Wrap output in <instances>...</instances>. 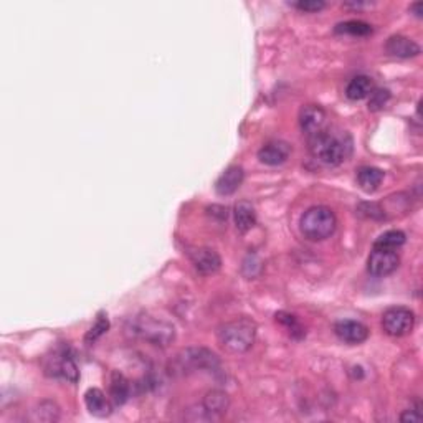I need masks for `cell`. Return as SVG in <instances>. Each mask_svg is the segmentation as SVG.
I'll return each instance as SVG.
<instances>
[{
  "instance_id": "1",
  "label": "cell",
  "mask_w": 423,
  "mask_h": 423,
  "mask_svg": "<svg viewBox=\"0 0 423 423\" xmlns=\"http://www.w3.org/2000/svg\"><path fill=\"white\" fill-rule=\"evenodd\" d=\"M309 151L319 163L334 167V165L342 164L351 156L352 141L349 134L344 131L334 132L331 130H321L311 134Z\"/></svg>"
},
{
  "instance_id": "2",
  "label": "cell",
  "mask_w": 423,
  "mask_h": 423,
  "mask_svg": "<svg viewBox=\"0 0 423 423\" xmlns=\"http://www.w3.org/2000/svg\"><path fill=\"white\" fill-rule=\"evenodd\" d=\"M256 338V324L248 318H238L225 322L218 329V341L228 352L242 354L253 346Z\"/></svg>"
},
{
  "instance_id": "3",
  "label": "cell",
  "mask_w": 423,
  "mask_h": 423,
  "mask_svg": "<svg viewBox=\"0 0 423 423\" xmlns=\"http://www.w3.org/2000/svg\"><path fill=\"white\" fill-rule=\"evenodd\" d=\"M338 227L334 212L329 207L314 205L301 215L300 228L305 238L311 242H322L334 234Z\"/></svg>"
},
{
  "instance_id": "4",
  "label": "cell",
  "mask_w": 423,
  "mask_h": 423,
  "mask_svg": "<svg viewBox=\"0 0 423 423\" xmlns=\"http://www.w3.org/2000/svg\"><path fill=\"white\" fill-rule=\"evenodd\" d=\"M130 329L132 336L159 347H167L176 339V327L171 322L152 318L149 314L136 316L131 321Z\"/></svg>"
},
{
  "instance_id": "5",
  "label": "cell",
  "mask_w": 423,
  "mask_h": 423,
  "mask_svg": "<svg viewBox=\"0 0 423 423\" xmlns=\"http://www.w3.org/2000/svg\"><path fill=\"white\" fill-rule=\"evenodd\" d=\"M176 367L182 372L194 371H217L220 360L217 354L205 349V347H190L177 354Z\"/></svg>"
},
{
  "instance_id": "6",
  "label": "cell",
  "mask_w": 423,
  "mask_h": 423,
  "mask_svg": "<svg viewBox=\"0 0 423 423\" xmlns=\"http://www.w3.org/2000/svg\"><path fill=\"white\" fill-rule=\"evenodd\" d=\"M45 372L52 377H61L70 382H76L78 367L68 347H58L56 351H53V354L47 358V362H45Z\"/></svg>"
},
{
  "instance_id": "7",
  "label": "cell",
  "mask_w": 423,
  "mask_h": 423,
  "mask_svg": "<svg viewBox=\"0 0 423 423\" xmlns=\"http://www.w3.org/2000/svg\"><path fill=\"white\" fill-rule=\"evenodd\" d=\"M413 324H415V316L407 308L397 306V308H391L384 313L382 327L385 333L392 336V338L407 336L413 329Z\"/></svg>"
},
{
  "instance_id": "8",
  "label": "cell",
  "mask_w": 423,
  "mask_h": 423,
  "mask_svg": "<svg viewBox=\"0 0 423 423\" xmlns=\"http://www.w3.org/2000/svg\"><path fill=\"white\" fill-rule=\"evenodd\" d=\"M400 258L395 251H389V250H375L371 253L367 260V269L371 275L374 276H389L399 268Z\"/></svg>"
},
{
  "instance_id": "9",
  "label": "cell",
  "mask_w": 423,
  "mask_h": 423,
  "mask_svg": "<svg viewBox=\"0 0 423 423\" xmlns=\"http://www.w3.org/2000/svg\"><path fill=\"white\" fill-rule=\"evenodd\" d=\"M334 333L342 342L360 344L369 338V327L359 321L342 319L334 324Z\"/></svg>"
},
{
  "instance_id": "10",
  "label": "cell",
  "mask_w": 423,
  "mask_h": 423,
  "mask_svg": "<svg viewBox=\"0 0 423 423\" xmlns=\"http://www.w3.org/2000/svg\"><path fill=\"white\" fill-rule=\"evenodd\" d=\"M291 154V146L285 141H269L258 151V159L261 164L280 165L288 161Z\"/></svg>"
},
{
  "instance_id": "11",
  "label": "cell",
  "mask_w": 423,
  "mask_h": 423,
  "mask_svg": "<svg viewBox=\"0 0 423 423\" xmlns=\"http://www.w3.org/2000/svg\"><path fill=\"white\" fill-rule=\"evenodd\" d=\"M190 256H192L194 267L200 275H214L222 267L218 253L212 248H198V250L192 251Z\"/></svg>"
},
{
  "instance_id": "12",
  "label": "cell",
  "mask_w": 423,
  "mask_h": 423,
  "mask_svg": "<svg viewBox=\"0 0 423 423\" xmlns=\"http://www.w3.org/2000/svg\"><path fill=\"white\" fill-rule=\"evenodd\" d=\"M245 177L243 169L240 165H230L227 171H223L218 180L215 182V190L218 196H231L240 189Z\"/></svg>"
},
{
  "instance_id": "13",
  "label": "cell",
  "mask_w": 423,
  "mask_h": 423,
  "mask_svg": "<svg viewBox=\"0 0 423 423\" xmlns=\"http://www.w3.org/2000/svg\"><path fill=\"white\" fill-rule=\"evenodd\" d=\"M326 123V111L321 106L308 105L301 110L300 113V126L301 130L308 134L321 131Z\"/></svg>"
},
{
  "instance_id": "14",
  "label": "cell",
  "mask_w": 423,
  "mask_h": 423,
  "mask_svg": "<svg viewBox=\"0 0 423 423\" xmlns=\"http://www.w3.org/2000/svg\"><path fill=\"white\" fill-rule=\"evenodd\" d=\"M385 50L393 56L399 58H413L420 55V47L413 40L402 35H393L385 43Z\"/></svg>"
},
{
  "instance_id": "15",
  "label": "cell",
  "mask_w": 423,
  "mask_h": 423,
  "mask_svg": "<svg viewBox=\"0 0 423 423\" xmlns=\"http://www.w3.org/2000/svg\"><path fill=\"white\" fill-rule=\"evenodd\" d=\"M85 404L86 409L90 410L91 415L94 417H107L111 413V402L99 389H90L85 393Z\"/></svg>"
},
{
  "instance_id": "16",
  "label": "cell",
  "mask_w": 423,
  "mask_h": 423,
  "mask_svg": "<svg viewBox=\"0 0 423 423\" xmlns=\"http://www.w3.org/2000/svg\"><path fill=\"white\" fill-rule=\"evenodd\" d=\"M234 220L235 225L240 231H248L255 227L256 223V212L250 202H238L234 209Z\"/></svg>"
},
{
  "instance_id": "17",
  "label": "cell",
  "mask_w": 423,
  "mask_h": 423,
  "mask_svg": "<svg viewBox=\"0 0 423 423\" xmlns=\"http://www.w3.org/2000/svg\"><path fill=\"white\" fill-rule=\"evenodd\" d=\"M230 407V399L225 392L222 391H212L205 395L204 399V410L209 413V417H220L227 413Z\"/></svg>"
},
{
  "instance_id": "18",
  "label": "cell",
  "mask_w": 423,
  "mask_h": 423,
  "mask_svg": "<svg viewBox=\"0 0 423 423\" xmlns=\"http://www.w3.org/2000/svg\"><path fill=\"white\" fill-rule=\"evenodd\" d=\"M382 180L384 171H380V169L377 167L366 165V167H360L358 171V182L364 192H375V190L380 187V184H382Z\"/></svg>"
},
{
  "instance_id": "19",
  "label": "cell",
  "mask_w": 423,
  "mask_h": 423,
  "mask_svg": "<svg viewBox=\"0 0 423 423\" xmlns=\"http://www.w3.org/2000/svg\"><path fill=\"white\" fill-rule=\"evenodd\" d=\"M374 90V85H372V80L366 74H359V76L352 78L346 88V96L352 99V101H360V99L367 98L369 94L372 93Z\"/></svg>"
},
{
  "instance_id": "20",
  "label": "cell",
  "mask_w": 423,
  "mask_h": 423,
  "mask_svg": "<svg viewBox=\"0 0 423 423\" xmlns=\"http://www.w3.org/2000/svg\"><path fill=\"white\" fill-rule=\"evenodd\" d=\"M110 392H111V399H113L114 404L123 405L131 395L130 380H127L123 374H119V372H113V375H111Z\"/></svg>"
},
{
  "instance_id": "21",
  "label": "cell",
  "mask_w": 423,
  "mask_h": 423,
  "mask_svg": "<svg viewBox=\"0 0 423 423\" xmlns=\"http://www.w3.org/2000/svg\"><path fill=\"white\" fill-rule=\"evenodd\" d=\"M407 236H405L404 231L400 230H389L379 236V238L374 242L375 250H389V251H395L397 248H400L402 245L405 243Z\"/></svg>"
},
{
  "instance_id": "22",
  "label": "cell",
  "mask_w": 423,
  "mask_h": 423,
  "mask_svg": "<svg viewBox=\"0 0 423 423\" xmlns=\"http://www.w3.org/2000/svg\"><path fill=\"white\" fill-rule=\"evenodd\" d=\"M336 33H342V35L351 37H367L372 33V27L362 20H347V22L336 25Z\"/></svg>"
},
{
  "instance_id": "23",
  "label": "cell",
  "mask_w": 423,
  "mask_h": 423,
  "mask_svg": "<svg viewBox=\"0 0 423 423\" xmlns=\"http://www.w3.org/2000/svg\"><path fill=\"white\" fill-rule=\"evenodd\" d=\"M107 329H110V321H107V316H105V313H99L94 326L91 327L88 333H86V338H85L86 344H93L94 341H98L103 334L107 333Z\"/></svg>"
},
{
  "instance_id": "24",
  "label": "cell",
  "mask_w": 423,
  "mask_h": 423,
  "mask_svg": "<svg viewBox=\"0 0 423 423\" xmlns=\"http://www.w3.org/2000/svg\"><path fill=\"white\" fill-rule=\"evenodd\" d=\"M369 110L371 111H379L382 110V107L387 105L389 99H391V93H389V90L384 88H374L372 90V93L369 94Z\"/></svg>"
},
{
  "instance_id": "25",
  "label": "cell",
  "mask_w": 423,
  "mask_h": 423,
  "mask_svg": "<svg viewBox=\"0 0 423 423\" xmlns=\"http://www.w3.org/2000/svg\"><path fill=\"white\" fill-rule=\"evenodd\" d=\"M276 321H280L281 324H285L286 327H288L289 334L294 336V338H302L305 336V331H302V327L300 322H298V319L291 316V314L288 313H278L276 314Z\"/></svg>"
},
{
  "instance_id": "26",
  "label": "cell",
  "mask_w": 423,
  "mask_h": 423,
  "mask_svg": "<svg viewBox=\"0 0 423 423\" xmlns=\"http://www.w3.org/2000/svg\"><path fill=\"white\" fill-rule=\"evenodd\" d=\"M293 7L298 8L301 12H319L326 7L324 0H300V2H293Z\"/></svg>"
},
{
  "instance_id": "27",
  "label": "cell",
  "mask_w": 423,
  "mask_h": 423,
  "mask_svg": "<svg viewBox=\"0 0 423 423\" xmlns=\"http://www.w3.org/2000/svg\"><path fill=\"white\" fill-rule=\"evenodd\" d=\"M422 413H420V410H405L404 413H402V417H400V420L402 422H422Z\"/></svg>"
},
{
  "instance_id": "28",
  "label": "cell",
  "mask_w": 423,
  "mask_h": 423,
  "mask_svg": "<svg viewBox=\"0 0 423 423\" xmlns=\"http://www.w3.org/2000/svg\"><path fill=\"white\" fill-rule=\"evenodd\" d=\"M410 10L415 12L417 17H422V14H423V3L422 2L413 3V6H410Z\"/></svg>"
}]
</instances>
